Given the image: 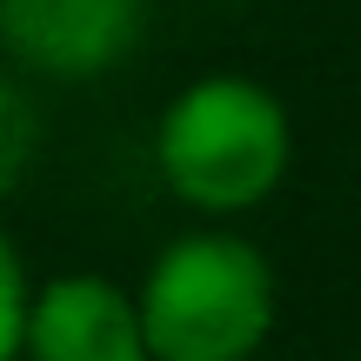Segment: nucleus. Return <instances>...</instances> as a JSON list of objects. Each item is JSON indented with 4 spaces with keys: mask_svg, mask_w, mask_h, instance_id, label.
Masks as SVG:
<instances>
[{
    "mask_svg": "<svg viewBox=\"0 0 361 361\" xmlns=\"http://www.w3.org/2000/svg\"><path fill=\"white\" fill-rule=\"evenodd\" d=\"M288 154H295L288 107L241 74H207L180 87L154 134L161 180L174 188V201L201 214H241L268 201L288 174Z\"/></svg>",
    "mask_w": 361,
    "mask_h": 361,
    "instance_id": "obj_1",
    "label": "nucleus"
},
{
    "mask_svg": "<svg viewBox=\"0 0 361 361\" xmlns=\"http://www.w3.org/2000/svg\"><path fill=\"white\" fill-rule=\"evenodd\" d=\"M34 107H27V94L13 87L7 74H0V194H13V180L27 174V161H34Z\"/></svg>",
    "mask_w": 361,
    "mask_h": 361,
    "instance_id": "obj_5",
    "label": "nucleus"
},
{
    "mask_svg": "<svg viewBox=\"0 0 361 361\" xmlns=\"http://www.w3.org/2000/svg\"><path fill=\"white\" fill-rule=\"evenodd\" d=\"M154 361H255L274 328V268L241 234H180L141 281Z\"/></svg>",
    "mask_w": 361,
    "mask_h": 361,
    "instance_id": "obj_2",
    "label": "nucleus"
},
{
    "mask_svg": "<svg viewBox=\"0 0 361 361\" xmlns=\"http://www.w3.org/2000/svg\"><path fill=\"white\" fill-rule=\"evenodd\" d=\"M147 0H0V54L47 80H94L128 61Z\"/></svg>",
    "mask_w": 361,
    "mask_h": 361,
    "instance_id": "obj_3",
    "label": "nucleus"
},
{
    "mask_svg": "<svg viewBox=\"0 0 361 361\" xmlns=\"http://www.w3.org/2000/svg\"><path fill=\"white\" fill-rule=\"evenodd\" d=\"M27 308H34L27 268L13 255V241L0 234V361H27Z\"/></svg>",
    "mask_w": 361,
    "mask_h": 361,
    "instance_id": "obj_6",
    "label": "nucleus"
},
{
    "mask_svg": "<svg viewBox=\"0 0 361 361\" xmlns=\"http://www.w3.org/2000/svg\"><path fill=\"white\" fill-rule=\"evenodd\" d=\"M27 361H154L141 295L107 274H54L27 308Z\"/></svg>",
    "mask_w": 361,
    "mask_h": 361,
    "instance_id": "obj_4",
    "label": "nucleus"
}]
</instances>
